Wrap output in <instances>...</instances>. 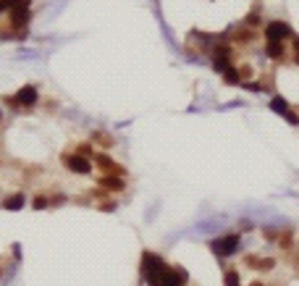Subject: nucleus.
I'll return each instance as SVG.
<instances>
[{"label": "nucleus", "instance_id": "nucleus-19", "mask_svg": "<svg viewBox=\"0 0 299 286\" xmlns=\"http://www.w3.org/2000/svg\"><path fill=\"white\" fill-rule=\"evenodd\" d=\"M97 210H102V213H113V210H116V202H113V200H105V202H100V205H97Z\"/></svg>", "mask_w": 299, "mask_h": 286}, {"label": "nucleus", "instance_id": "nucleus-6", "mask_svg": "<svg viewBox=\"0 0 299 286\" xmlns=\"http://www.w3.org/2000/svg\"><path fill=\"white\" fill-rule=\"evenodd\" d=\"M270 108H273V110H276V113H281V116L286 118V121H289V124H294V126H299V116L294 113V110H292V108H289V103H286V100H284V97H278V95H276L273 100H270Z\"/></svg>", "mask_w": 299, "mask_h": 286}, {"label": "nucleus", "instance_id": "nucleus-17", "mask_svg": "<svg viewBox=\"0 0 299 286\" xmlns=\"http://www.w3.org/2000/svg\"><path fill=\"white\" fill-rule=\"evenodd\" d=\"M48 205H50V200L45 197V195H37L34 202H32V208H34V210H42V208H48Z\"/></svg>", "mask_w": 299, "mask_h": 286}, {"label": "nucleus", "instance_id": "nucleus-4", "mask_svg": "<svg viewBox=\"0 0 299 286\" xmlns=\"http://www.w3.org/2000/svg\"><path fill=\"white\" fill-rule=\"evenodd\" d=\"M265 37L268 40H276V42H284L292 37V26L286 21H268L265 24Z\"/></svg>", "mask_w": 299, "mask_h": 286}, {"label": "nucleus", "instance_id": "nucleus-20", "mask_svg": "<svg viewBox=\"0 0 299 286\" xmlns=\"http://www.w3.org/2000/svg\"><path fill=\"white\" fill-rule=\"evenodd\" d=\"M292 45H294V53L299 55V37H294V42H292Z\"/></svg>", "mask_w": 299, "mask_h": 286}, {"label": "nucleus", "instance_id": "nucleus-5", "mask_svg": "<svg viewBox=\"0 0 299 286\" xmlns=\"http://www.w3.org/2000/svg\"><path fill=\"white\" fill-rule=\"evenodd\" d=\"M95 163L102 168V173H110V176H126V168H124V165H118L116 160H110L105 152H97V155H95Z\"/></svg>", "mask_w": 299, "mask_h": 286}, {"label": "nucleus", "instance_id": "nucleus-8", "mask_svg": "<svg viewBox=\"0 0 299 286\" xmlns=\"http://www.w3.org/2000/svg\"><path fill=\"white\" fill-rule=\"evenodd\" d=\"M100 187H105L110 192H124V176H110V173H105L100 179Z\"/></svg>", "mask_w": 299, "mask_h": 286}, {"label": "nucleus", "instance_id": "nucleus-2", "mask_svg": "<svg viewBox=\"0 0 299 286\" xmlns=\"http://www.w3.org/2000/svg\"><path fill=\"white\" fill-rule=\"evenodd\" d=\"M239 239H241L239 231H228V234H223V236H218V239H213V242H210V250L216 252L218 257H231L233 252H236V247H239Z\"/></svg>", "mask_w": 299, "mask_h": 286}, {"label": "nucleus", "instance_id": "nucleus-15", "mask_svg": "<svg viewBox=\"0 0 299 286\" xmlns=\"http://www.w3.org/2000/svg\"><path fill=\"white\" fill-rule=\"evenodd\" d=\"M76 155H84V158H95V150H92L89 142H81V144H76Z\"/></svg>", "mask_w": 299, "mask_h": 286}, {"label": "nucleus", "instance_id": "nucleus-9", "mask_svg": "<svg viewBox=\"0 0 299 286\" xmlns=\"http://www.w3.org/2000/svg\"><path fill=\"white\" fill-rule=\"evenodd\" d=\"M24 205H26V195H24V192H13L8 200H3V208L5 210H21Z\"/></svg>", "mask_w": 299, "mask_h": 286}, {"label": "nucleus", "instance_id": "nucleus-12", "mask_svg": "<svg viewBox=\"0 0 299 286\" xmlns=\"http://www.w3.org/2000/svg\"><path fill=\"white\" fill-rule=\"evenodd\" d=\"M223 284L226 286H241V279L233 268H228V271H223Z\"/></svg>", "mask_w": 299, "mask_h": 286}, {"label": "nucleus", "instance_id": "nucleus-3", "mask_svg": "<svg viewBox=\"0 0 299 286\" xmlns=\"http://www.w3.org/2000/svg\"><path fill=\"white\" fill-rule=\"evenodd\" d=\"M63 165H66V168H69L71 173H76V176H87V173L92 171L89 158H84V155H76V152L63 155Z\"/></svg>", "mask_w": 299, "mask_h": 286}, {"label": "nucleus", "instance_id": "nucleus-22", "mask_svg": "<svg viewBox=\"0 0 299 286\" xmlns=\"http://www.w3.org/2000/svg\"><path fill=\"white\" fill-rule=\"evenodd\" d=\"M0 273H3V271H0Z\"/></svg>", "mask_w": 299, "mask_h": 286}, {"label": "nucleus", "instance_id": "nucleus-7", "mask_svg": "<svg viewBox=\"0 0 299 286\" xmlns=\"http://www.w3.org/2000/svg\"><path fill=\"white\" fill-rule=\"evenodd\" d=\"M265 53H268V58H270V61H284L286 48H284V42L268 40V42H265Z\"/></svg>", "mask_w": 299, "mask_h": 286}, {"label": "nucleus", "instance_id": "nucleus-11", "mask_svg": "<svg viewBox=\"0 0 299 286\" xmlns=\"http://www.w3.org/2000/svg\"><path fill=\"white\" fill-rule=\"evenodd\" d=\"M221 76H223V81H226V84H241V73H239L236 66H228L226 71L221 73Z\"/></svg>", "mask_w": 299, "mask_h": 286}, {"label": "nucleus", "instance_id": "nucleus-10", "mask_svg": "<svg viewBox=\"0 0 299 286\" xmlns=\"http://www.w3.org/2000/svg\"><path fill=\"white\" fill-rule=\"evenodd\" d=\"M255 29H249V26H244V29H233L231 32V40H239L241 45H249V42H255Z\"/></svg>", "mask_w": 299, "mask_h": 286}, {"label": "nucleus", "instance_id": "nucleus-16", "mask_svg": "<svg viewBox=\"0 0 299 286\" xmlns=\"http://www.w3.org/2000/svg\"><path fill=\"white\" fill-rule=\"evenodd\" d=\"M255 268L265 273V271H270V268H276V260H273V257H263V260H257Z\"/></svg>", "mask_w": 299, "mask_h": 286}, {"label": "nucleus", "instance_id": "nucleus-18", "mask_svg": "<svg viewBox=\"0 0 299 286\" xmlns=\"http://www.w3.org/2000/svg\"><path fill=\"white\" fill-rule=\"evenodd\" d=\"M263 236L268 239V242H278V239H281V231H276V228H265Z\"/></svg>", "mask_w": 299, "mask_h": 286}, {"label": "nucleus", "instance_id": "nucleus-14", "mask_svg": "<svg viewBox=\"0 0 299 286\" xmlns=\"http://www.w3.org/2000/svg\"><path fill=\"white\" fill-rule=\"evenodd\" d=\"M92 137H95V142H100L102 147H113V137L105 134V132H95Z\"/></svg>", "mask_w": 299, "mask_h": 286}, {"label": "nucleus", "instance_id": "nucleus-13", "mask_svg": "<svg viewBox=\"0 0 299 286\" xmlns=\"http://www.w3.org/2000/svg\"><path fill=\"white\" fill-rule=\"evenodd\" d=\"M260 24H263V18H260V11H252V13H247V18H244V26H249V29H257Z\"/></svg>", "mask_w": 299, "mask_h": 286}, {"label": "nucleus", "instance_id": "nucleus-21", "mask_svg": "<svg viewBox=\"0 0 299 286\" xmlns=\"http://www.w3.org/2000/svg\"><path fill=\"white\" fill-rule=\"evenodd\" d=\"M249 286H265V284H260V281H255V284H249Z\"/></svg>", "mask_w": 299, "mask_h": 286}, {"label": "nucleus", "instance_id": "nucleus-1", "mask_svg": "<svg viewBox=\"0 0 299 286\" xmlns=\"http://www.w3.org/2000/svg\"><path fill=\"white\" fill-rule=\"evenodd\" d=\"M5 103H8V108H16V110L18 108H34L37 103H40V92H37V87H32V84H24L13 97H5Z\"/></svg>", "mask_w": 299, "mask_h": 286}]
</instances>
